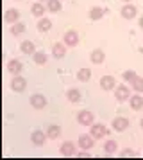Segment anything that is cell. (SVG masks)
Instances as JSON below:
<instances>
[{
    "instance_id": "6da1fadb",
    "label": "cell",
    "mask_w": 143,
    "mask_h": 160,
    "mask_svg": "<svg viewBox=\"0 0 143 160\" xmlns=\"http://www.w3.org/2000/svg\"><path fill=\"white\" fill-rule=\"evenodd\" d=\"M93 121H95V117L90 110H82V112H79L77 113V122L82 124V126H91Z\"/></svg>"
},
{
    "instance_id": "7a4b0ae2",
    "label": "cell",
    "mask_w": 143,
    "mask_h": 160,
    "mask_svg": "<svg viewBox=\"0 0 143 160\" xmlns=\"http://www.w3.org/2000/svg\"><path fill=\"white\" fill-rule=\"evenodd\" d=\"M11 88H13L16 94L25 92V88H27V79L21 78V76H14V79L11 81Z\"/></svg>"
},
{
    "instance_id": "3957f363",
    "label": "cell",
    "mask_w": 143,
    "mask_h": 160,
    "mask_svg": "<svg viewBox=\"0 0 143 160\" xmlns=\"http://www.w3.org/2000/svg\"><path fill=\"white\" fill-rule=\"evenodd\" d=\"M30 106L36 110H43L47 106V99L43 94H32L30 95Z\"/></svg>"
},
{
    "instance_id": "277c9868",
    "label": "cell",
    "mask_w": 143,
    "mask_h": 160,
    "mask_svg": "<svg viewBox=\"0 0 143 160\" xmlns=\"http://www.w3.org/2000/svg\"><path fill=\"white\" fill-rule=\"evenodd\" d=\"M131 92H129V87L127 85H118V87L114 88V97L118 99V101H127V99H131Z\"/></svg>"
},
{
    "instance_id": "5b68a950",
    "label": "cell",
    "mask_w": 143,
    "mask_h": 160,
    "mask_svg": "<svg viewBox=\"0 0 143 160\" xmlns=\"http://www.w3.org/2000/svg\"><path fill=\"white\" fill-rule=\"evenodd\" d=\"M136 13H138V9H136V6H132V2H129V4H125V6L122 8V16H123L125 20H132L136 16Z\"/></svg>"
},
{
    "instance_id": "8992f818",
    "label": "cell",
    "mask_w": 143,
    "mask_h": 160,
    "mask_svg": "<svg viewBox=\"0 0 143 160\" xmlns=\"http://www.w3.org/2000/svg\"><path fill=\"white\" fill-rule=\"evenodd\" d=\"M47 138H48V135L43 133V131H39V130L32 131V135H30V140H32L34 146H43L45 142H47Z\"/></svg>"
},
{
    "instance_id": "52a82bcc",
    "label": "cell",
    "mask_w": 143,
    "mask_h": 160,
    "mask_svg": "<svg viewBox=\"0 0 143 160\" xmlns=\"http://www.w3.org/2000/svg\"><path fill=\"white\" fill-rule=\"evenodd\" d=\"M93 142H95V138H93L91 133H90V135H81V137H79V146H81L82 151H84V149H91Z\"/></svg>"
},
{
    "instance_id": "ba28073f",
    "label": "cell",
    "mask_w": 143,
    "mask_h": 160,
    "mask_svg": "<svg viewBox=\"0 0 143 160\" xmlns=\"http://www.w3.org/2000/svg\"><path fill=\"white\" fill-rule=\"evenodd\" d=\"M107 133V128L104 126V124H91V135L93 138H102V137H106Z\"/></svg>"
},
{
    "instance_id": "9c48e42d",
    "label": "cell",
    "mask_w": 143,
    "mask_h": 160,
    "mask_svg": "<svg viewBox=\"0 0 143 160\" xmlns=\"http://www.w3.org/2000/svg\"><path fill=\"white\" fill-rule=\"evenodd\" d=\"M79 43V34L75 31H66L64 32V45H68V47H75Z\"/></svg>"
},
{
    "instance_id": "30bf717a",
    "label": "cell",
    "mask_w": 143,
    "mask_h": 160,
    "mask_svg": "<svg viewBox=\"0 0 143 160\" xmlns=\"http://www.w3.org/2000/svg\"><path fill=\"white\" fill-rule=\"evenodd\" d=\"M129 128V119L125 117H116L113 121V130L114 131H125Z\"/></svg>"
},
{
    "instance_id": "8fae6325",
    "label": "cell",
    "mask_w": 143,
    "mask_h": 160,
    "mask_svg": "<svg viewBox=\"0 0 143 160\" xmlns=\"http://www.w3.org/2000/svg\"><path fill=\"white\" fill-rule=\"evenodd\" d=\"M4 20L9 23H16L20 20V11L18 9H7L6 15H4Z\"/></svg>"
},
{
    "instance_id": "7c38bea8",
    "label": "cell",
    "mask_w": 143,
    "mask_h": 160,
    "mask_svg": "<svg viewBox=\"0 0 143 160\" xmlns=\"http://www.w3.org/2000/svg\"><path fill=\"white\" fill-rule=\"evenodd\" d=\"M61 155L63 157H73L75 155V144L73 142H63V146H61Z\"/></svg>"
},
{
    "instance_id": "4fadbf2b",
    "label": "cell",
    "mask_w": 143,
    "mask_h": 160,
    "mask_svg": "<svg viewBox=\"0 0 143 160\" xmlns=\"http://www.w3.org/2000/svg\"><path fill=\"white\" fill-rule=\"evenodd\" d=\"M21 68H23V63H21L20 59H11V61L7 63V70L11 74H20Z\"/></svg>"
},
{
    "instance_id": "5bb4252c",
    "label": "cell",
    "mask_w": 143,
    "mask_h": 160,
    "mask_svg": "<svg viewBox=\"0 0 143 160\" xmlns=\"http://www.w3.org/2000/svg\"><path fill=\"white\" fill-rule=\"evenodd\" d=\"M100 87H102V90H113V88H116L114 78L113 76H104V78L100 79Z\"/></svg>"
},
{
    "instance_id": "9a60e30c",
    "label": "cell",
    "mask_w": 143,
    "mask_h": 160,
    "mask_svg": "<svg viewBox=\"0 0 143 160\" xmlns=\"http://www.w3.org/2000/svg\"><path fill=\"white\" fill-rule=\"evenodd\" d=\"M129 102H131V108H132V110H141V108H143V97H141L140 94L131 95Z\"/></svg>"
},
{
    "instance_id": "2e32d148",
    "label": "cell",
    "mask_w": 143,
    "mask_h": 160,
    "mask_svg": "<svg viewBox=\"0 0 143 160\" xmlns=\"http://www.w3.org/2000/svg\"><path fill=\"white\" fill-rule=\"evenodd\" d=\"M45 11H47V6H43L41 2H36V4H32V8H30V13L34 16H38V18H41L45 15Z\"/></svg>"
},
{
    "instance_id": "e0dca14e",
    "label": "cell",
    "mask_w": 143,
    "mask_h": 160,
    "mask_svg": "<svg viewBox=\"0 0 143 160\" xmlns=\"http://www.w3.org/2000/svg\"><path fill=\"white\" fill-rule=\"evenodd\" d=\"M50 29H52V20L41 16L39 22H38V31H39V32H47V31H50Z\"/></svg>"
},
{
    "instance_id": "ac0fdd59",
    "label": "cell",
    "mask_w": 143,
    "mask_h": 160,
    "mask_svg": "<svg viewBox=\"0 0 143 160\" xmlns=\"http://www.w3.org/2000/svg\"><path fill=\"white\" fill-rule=\"evenodd\" d=\"M104 59H106V54H104V51H100V49H95V51L91 52V61L95 63V65H100V63H104Z\"/></svg>"
},
{
    "instance_id": "d6986e66",
    "label": "cell",
    "mask_w": 143,
    "mask_h": 160,
    "mask_svg": "<svg viewBox=\"0 0 143 160\" xmlns=\"http://www.w3.org/2000/svg\"><path fill=\"white\" fill-rule=\"evenodd\" d=\"M52 54H54V58H63L64 54H66V47H64L63 43H54V47H52Z\"/></svg>"
},
{
    "instance_id": "ffe728a7",
    "label": "cell",
    "mask_w": 143,
    "mask_h": 160,
    "mask_svg": "<svg viewBox=\"0 0 143 160\" xmlns=\"http://www.w3.org/2000/svg\"><path fill=\"white\" fill-rule=\"evenodd\" d=\"M47 135H48V138L56 140V138L61 137V128L57 124H52V126H48V130H47Z\"/></svg>"
},
{
    "instance_id": "44dd1931",
    "label": "cell",
    "mask_w": 143,
    "mask_h": 160,
    "mask_svg": "<svg viewBox=\"0 0 143 160\" xmlns=\"http://www.w3.org/2000/svg\"><path fill=\"white\" fill-rule=\"evenodd\" d=\"M77 79L79 81H82V83H86V81H90L91 79V70L90 68H79V72H77Z\"/></svg>"
},
{
    "instance_id": "7402d4cb",
    "label": "cell",
    "mask_w": 143,
    "mask_h": 160,
    "mask_svg": "<svg viewBox=\"0 0 143 160\" xmlns=\"http://www.w3.org/2000/svg\"><path fill=\"white\" fill-rule=\"evenodd\" d=\"M20 51L23 52V54H34V52H36L34 43H32V42H29V40H25V42H21Z\"/></svg>"
},
{
    "instance_id": "603a6c76",
    "label": "cell",
    "mask_w": 143,
    "mask_h": 160,
    "mask_svg": "<svg viewBox=\"0 0 143 160\" xmlns=\"http://www.w3.org/2000/svg\"><path fill=\"white\" fill-rule=\"evenodd\" d=\"M104 16V9L100 8V6H95V8L90 9V18L91 20H100Z\"/></svg>"
},
{
    "instance_id": "cb8c5ba5",
    "label": "cell",
    "mask_w": 143,
    "mask_h": 160,
    "mask_svg": "<svg viewBox=\"0 0 143 160\" xmlns=\"http://www.w3.org/2000/svg\"><path fill=\"white\" fill-rule=\"evenodd\" d=\"M23 32H25V23H21V22L13 23V27H11V34L13 36H20Z\"/></svg>"
},
{
    "instance_id": "d4e9b609",
    "label": "cell",
    "mask_w": 143,
    "mask_h": 160,
    "mask_svg": "<svg viewBox=\"0 0 143 160\" xmlns=\"http://www.w3.org/2000/svg\"><path fill=\"white\" fill-rule=\"evenodd\" d=\"M104 151L107 155H113L114 151H118V144H116V140H107L106 144H104Z\"/></svg>"
},
{
    "instance_id": "484cf974",
    "label": "cell",
    "mask_w": 143,
    "mask_h": 160,
    "mask_svg": "<svg viewBox=\"0 0 143 160\" xmlns=\"http://www.w3.org/2000/svg\"><path fill=\"white\" fill-rule=\"evenodd\" d=\"M66 97H68L70 102H77L79 99H81V92H79L77 88H70V90L66 92Z\"/></svg>"
},
{
    "instance_id": "4316f807",
    "label": "cell",
    "mask_w": 143,
    "mask_h": 160,
    "mask_svg": "<svg viewBox=\"0 0 143 160\" xmlns=\"http://www.w3.org/2000/svg\"><path fill=\"white\" fill-rule=\"evenodd\" d=\"M32 58H34L36 65H45V63H47V59H48L45 52H34V54H32Z\"/></svg>"
},
{
    "instance_id": "83f0119b",
    "label": "cell",
    "mask_w": 143,
    "mask_h": 160,
    "mask_svg": "<svg viewBox=\"0 0 143 160\" xmlns=\"http://www.w3.org/2000/svg\"><path fill=\"white\" fill-rule=\"evenodd\" d=\"M47 9L50 13H57V11H61V2L59 0H48L47 2Z\"/></svg>"
},
{
    "instance_id": "f1b7e54d",
    "label": "cell",
    "mask_w": 143,
    "mask_h": 160,
    "mask_svg": "<svg viewBox=\"0 0 143 160\" xmlns=\"http://www.w3.org/2000/svg\"><path fill=\"white\" fill-rule=\"evenodd\" d=\"M122 78H123V81H127V83H132V81H134L136 78H138V74H136L134 70H125Z\"/></svg>"
},
{
    "instance_id": "f546056e",
    "label": "cell",
    "mask_w": 143,
    "mask_h": 160,
    "mask_svg": "<svg viewBox=\"0 0 143 160\" xmlns=\"http://www.w3.org/2000/svg\"><path fill=\"white\" fill-rule=\"evenodd\" d=\"M131 85H132V88H134L136 92H140V94L143 92V78H136Z\"/></svg>"
},
{
    "instance_id": "4dcf8cb0",
    "label": "cell",
    "mask_w": 143,
    "mask_h": 160,
    "mask_svg": "<svg viewBox=\"0 0 143 160\" xmlns=\"http://www.w3.org/2000/svg\"><path fill=\"white\" fill-rule=\"evenodd\" d=\"M122 157H134V153H132V149H123V153H122Z\"/></svg>"
},
{
    "instance_id": "1f68e13d",
    "label": "cell",
    "mask_w": 143,
    "mask_h": 160,
    "mask_svg": "<svg viewBox=\"0 0 143 160\" xmlns=\"http://www.w3.org/2000/svg\"><path fill=\"white\" fill-rule=\"evenodd\" d=\"M138 25H140V27H141V29H143V16H141V18H140V22H138Z\"/></svg>"
},
{
    "instance_id": "d6a6232c",
    "label": "cell",
    "mask_w": 143,
    "mask_h": 160,
    "mask_svg": "<svg viewBox=\"0 0 143 160\" xmlns=\"http://www.w3.org/2000/svg\"><path fill=\"white\" fill-rule=\"evenodd\" d=\"M123 2H125V4H129V2H132V0H123Z\"/></svg>"
},
{
    "instance_id": "836d02e7",
    "label": "cell",
    "mask_w": 143,
    "mask_h": 160,
    "mask_svg": "<svg viewBox=\"0 0 143 160\" xmlns=\"http://www.w3.org/2000/svg\"><path fill=\"white\" fill-rule=\"evenodd\" d=\"M140 124H141V128H143V119H141V121H140Z\"/></svg>"
},
{
    "instance_id": "e575fe53",
    "label": "cell",
    "mask_w": 143,
    "mask_h": 160,
    "mask_svg": "<svg viewBox=\"0 0 143 160\" xmlns=\"http://www.w3.org/2000/svg\"><path fill=\"white\" fill-rule=\"evenodd\" d=\"M39 2H48V0H39Z\"/></svg>"
}]
</instances>
